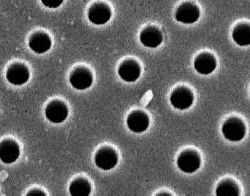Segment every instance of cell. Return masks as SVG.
Wrapping results in <instances>:
<instances>
[{
  "instance_id": "cell-1",
  "label": "cell",
  "mask_w": 250,
  "mask_h": 196,
  "mask_svg": "<svg viewBox=\"0 0 250 196\" xmlns=\"http://www.w3.org/2000/svg\"><path fill=\"white\" fill-rule=\"evenodd\" d=\"M222 135L230 142H239L245 137L247 128L239 118L232 117L224 122L222 127Z\"/></svg>"
},
{
  "instance_id": "cell-2",
  "label": "cell",
  "mask_w": 250,
  "mask_h": 196,
  "mask_svg": "<svg viewBox=\"0 0 250 196\" xmlns=\"http://www.w3.org/2000/svg\"><path fill=\"white\" fill-rule=\"evenodd\" d=\"M177 166L185 174H194L201 166V158L195 151H184L178 155Z\"/></svg>"
},
{
  "instance_id": "cell-3",
  "label": "cell",
  "mask_w": 250,
  "mask_h": 196,
  "mask_svg": "<svg viewBox=\"0 0 250 196\" xmlns=\"http://www.w3.org/2000/svg\"><path fill=\"white\" fill-rule=\"evenodd\" d=\"M194 96L188 87H178L171 93L169 102L172 108L178 110H185L192 106Z\"/></svg>"
},
{
  "instance_id": "cell-4",
  "label": "cell",
  "mask_w": 250,
  "mask_h": 196,
  "mask_svg": "<svg viewBox=\"0 0 250 196\" xmlns=\"http://www.w3.org/2000/svg\"><path fill=\"white\" fill-rule=\"evenodd\" d=\"M200 17V8L196 4L186 2L181 4L177 8L175 19L178 22L191 24L197 22Z\"/></svg>"
},
{
  "instance_id": "cell-5",
  "label": "cell",
  "mask_w": 250,
  "mask_h": 196,
  "mask_svg": "<svg viewBox=\"0 0 250 196\" xmlns=\"http://www.w3.org/2000/svg\"><path fill=\"white\" fill-rule=\"evenodd\" d=\"M94 162L99 169L110 171L118 165V153L112 148H102L95 154Z\"/></svg>"
},
{
  "instance_id": "cell-6",
  "label": "cell",
  "mask_w": 250,
  "mask_h": 196,
  "mask_svg": "<svg viewBox=\"0 0 250 196\" xmlns=\"http://www.w3.org/2000/svg\"><path fill=\"white\" fill-rule=\"evenodd\" d=\"M112 17L110 7L104 2H99L93 4L89 8L87 18L95 25H104Z\"/></svg>"
},
{
  "instance_id": "cell-7",
  "label": "cell",
  "mask_w": 250,
  "mask_h": 196,
  "mask_svg": "<svg viewBox=\"0 0 250 196\" xmlns=\"http://www.w3.org/2000/svg\"><path fill=\"white\" fill-rule=\"evenodd\" d=\"M126 125L130 131L136 134H141L148 129L150 118L143 111H133L127 117Z\"/></svg>"
},
{
  "instance_id": "cell-8",
  "label": "cell",
  "mask_w": 250,
  "mask_h": 196,
  "mask_svg": "<svg viewBox=\"0 0 250 196\" xmlns=\"http://www.w3.org/2000/svg\"><path fill=\"white\" fill-rule=\"evenodd\" d=\"M69 81L74 88L78 90H86L93 85V74L87 68L80 67L71 73Z\"/></svg>"
},
{
  "instance_id": "cell-9",
  "label": "cell",
  "mask_w": 250,
  "mask_h": 196,
  "mask_svg": "<svg viewBox=\"0 0 250 196\" xmlns=\"http://www.w3.org/2000/svg\"><path fill=\"white\" fill-rule=\"evenodd\" d=\"M45 115L50 122L61 124L68 118V107L61 101H52L46 106Z\"/></svg>"
},
{
  "instance_id": "cell-10",
  "label": "cell",
  "mask_w": 250,
  "mask_h": 196,
  "mask_svg": "<svg viewBox=\"0 0 250 196\" xmlns=\"http://www.w3.org/2000/svg\"><path fill=\"white\" fill-rule=\"evenodd\" d=\"M118 74L120 78L126 83H134L141 75V67L134 60H126L118 67Z\"/></svg>"
},
{
  "instance_id": "cell-11",
  "label": "cell",
  "mask_w": 250,
  "mask_h": 196,
  "mask_svg": "<svg viewBox=\"0 0 250 196\" xmlns=\"http://www.w3.org/2000/svg\"><path fill=\"white\" fill-rule=\"evenodd\" d=\"M217 62L212 54L203 52L196 57L194 61V68L198 74L209 75L216 70Z\"/></svg>"
},
{
  "instance_id": "cell-12",
  "label": "cell",
  "mask_w": 250,
  "mask_h": 196,
  "mask_svg": "<svg viewBox=\"0 0 250 196\" xmlns=\"http://www.w3.org/2000/svg\"><path fill=\"white\" fill-rule=\"evenodd\" d=\"M140 41L143 46L150 49H155L162 44L163 35L157 27L149 26L142 30L140 35Z\"/></svg>"
},
{
  "instance_id": "cell-13",
  "label": "cell",
  "mask_w": 250,
  "mask_h": 196,
  "mask_svg": "<svg viewBox=\"0 0 250 196\" xmlns=\"http://www.w3.org/2000/svg\"><path fill=\"white\" fill-rule=\"evenodd\" d=\"M30 71L22 64H14L11 65L6 73V79L11 85L16 86H22L30 79Z\"/></svg>"
},
{
  "instance_id": "cell-14",
  "label": "cell",
  "mask_w": 250,
  "mask_h": 196,
  "mask_svg": "<svg viewBox=\"0 0 250 196\" xmlns=\"http://www.w3.org/2000/svg\"><path fill=\"white\" fill-rule=\"evenodd\" d=\"M20 156V146L17 142L12 140H5L0 143V160L3 163H14Z\"/></svg>"
},
{
  "instance_id": "cell-15",
  "label": "cell",
  "mask_w": 250,
  "mask_h": 196,
  "mask_svg": "<svg viewBox=\"0 0 250 196\" xmlns=\"http://www.w3.org/2000/svg\"><path fill=\"white\" fill-rule=\"evenodd\" d=\"M29 46L35 53L43 54L52 47V40L49 35L43 32H39L30 37Z\"/></svg>"
},
{
  "instance_id": "cell-16",
  "label": "cell",
  "mask_w": 250,
  "mask_h": 196,
  "mask_svg": "<svg viewBox=\"0 0 250 196\" xmlns=\"http://www.w3.org/2000/svg\"><path fill=\"white\" fill-rule=\"evenodd\" d=\"M232 40L240 46L250 44V26L248 23L237 24L232 32Z\"/></svg>"
},
{
  "instance_id": "cell-17",
  "label": "cell",
  "mask_w": 250,
  "mask_h": 196,
  "mask_svg": "<svg viewBox=\"0 0 250 196\" xmlns=\"http://www.w3.org/2000/svg\"><path fill=\"white\" fill-rule=\"evenodd\" d=\"M91 185L87 179L80 178L70 184L69 193L72 196H87L91 193Z\"/></svg>"
},
{
  "instance_id": "cell-18",
  "label": "cell",
  "mask_w": 250,
  "mask_h": 196,
  "mask_svg": "<svg viewBox=\"0 0 250 196\" xmlns=\"http://www.w3.org/2000/svg\"><path fill=\"white\" fill-rule=\"evenodd\" d=\"M215 194L216 196H239V187L232 180H223L216 187Z\"/></svg>"
},
{
  "instance_id": "cell-19",
  "label": "cell",
  "mask_w": 250,
  "mask_h": 196,
  "mask_svg": "<svg viewBox=\"0 0 250 196\" xmlns=\"http://www.w3.org/2000/svg\"><path fill=\"white\" fill-rule=\"evenodd\" d=\"M64 0H42L44 6L49 8H58L62 5Z\"/></svg>"
},
{
  "instance_id": "cell-20",
  "label": "cell",
  "mask_w": 250,
  "mask_h": 196,
  "mask_svg": "<svg viewBox=\"0 0 250 196\" xmlns=\"http://www.w3.org/2000/svg\"><path fill=\"white\" fill-rule=\"evenodd\" d=\"M27 196H46V193L42 190H39V189H36V190H31L27 193Z\"/></svg>"
}]
</instances>
